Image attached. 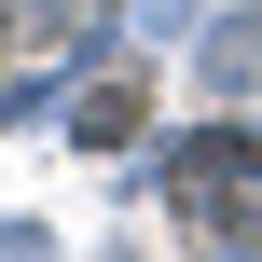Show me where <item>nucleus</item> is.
<instances>
[{
  "mask_svg": "<svg viewBox=\"0 0 262 262\" xmlns=\"http://www.w3.org/2000/svg\"><path fill=\"white\" fill-rule=\"evenodd\" d=\"M249 180H262V138L249 124H207V138H180V166H166L180 221H207V235H249Z\"/></svg>",
  "mask_w": 262,
  "mask_h": 262,
  "instance_id": "obj_1",
  "label": "nucleus"
},
{
  "mask_svg": "<svg viewBox=\"0 0 262 262\" xmlns=\"http://www.w3.org/2000/svg\"><path fill=\"white\" fill-rule=\"evenodd\" d=\"M138 111H152V83H138V69H111V83L69 111V138H97V152H111V138H138Z\"/></svg>",
  "mask_w": 262,
  "mask_h": 262,
  "instance_id": "obj_2",
  "label": "nucleus"
},
{
  "mask_svg": "<svg viewBox=\"0 0 262 262\" xmlns=\"http://www.w3.org/2000/svg\"><path fill=\"white\" fill-rule=\"evenodd\" d=\"M207 69H221V83L249 97V83H262V14H221V41H207Z\"/></svg>",
  "mask_w": 262,
  "mask_h": 262,
  "instance_id": "obj_3",
  "label": "nucleus"
},
{
  "mask_svg": "<svg viewBox=\"0 0 262 262\" xmlns=\"http://www.w3.org/2000/svg\"><path fill=\"white\" fill-rule=\"evenodd\" d=\"M69 14L83 0H14V41H69Z\"/></svg>",
  "mask_w": 262,
  "mask_h": 262,
  "instance_id": "obj_4",
  "label": "nucleus"
}]
</instances>
